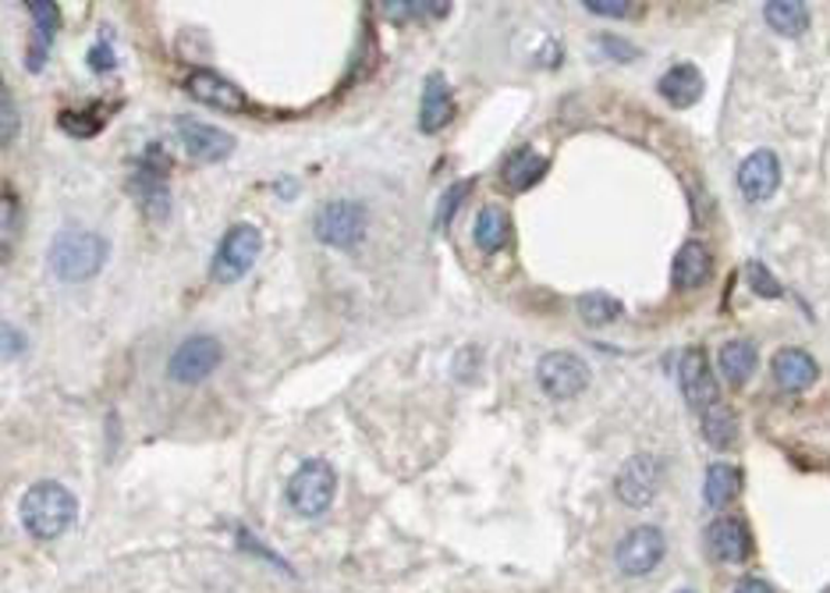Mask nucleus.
Here are the masks:
<instances>
[{"instance_id": "aec40b11", "label": "nucleus", "mask_w": 830, "mask_h": 593, "mask_svg": "<svg viewBox=\"0 0 830 593\" xmlns=\"http://www.w3.org/2000/svg\"><path fill=\"white\" fill-rule=\"evenodd\" d=\"M756 362H760V352L745 338H731L717 356V367L731 388H745L749 377L756 373Z\"/></svg>"}, {"instance_id": "bb28decb", "label": "nucleus", "mask_w": 830, "mask_h": 593, "mask_svg": "<svg viewBox=\"0 0 830 593\" xmlns=\"http://www.w3.org/2000/svg\"><path fill=\"white\" fill-rule=\"evenodd\" d=\"M29 11H32V18H36V29H40V47H32L29 71H40V68H43L47 43L53 40L57 26H61V11H57V4H50V0H40V4H29Z\"/></svg>"}, {"instance_id": "9b49d317", "label": "nucleus", "mask_w": 830, "mask_h": 593, "mask_svg": "<svg viewBox=\"0 0 830 593\" xmlns=\"http://www.w3.org/2000/svg\"><path fill=\"white\" fill-rule=\"evenodd\" d=\"M178 139L188 149V157L199 161V164H221L231 157V149H235V139H231L224 128H214V125L196 121V118L178 121Z\"/></svg>"}, {"instance_id": "20e7f679", "label": "nucleus", "mask_w": 830, "mask_h": 593, "mask_svg": "<svg viewBox=\"0 0 830 593\" xmlns=\"http://www.w3.org/2000/svg\"><path fill=\"white\" fill-rule=\"evenodd\" d=\"M260 253H263L260 227L256 224H235L221 239L217 253H214V266H209V271H214V281L231 284V281L245 278L248 271H253V263L260 260Z\"/></svg>"}, {"instance_id": "0eeeda50", "label": "nucleus", "mask_w": 830, "mask_h": 593, "mask_svg": "<svg viewBox=\"0 0 830 593\" xmlns=\"http://www.w3.org/2000/svg\"><path fill=\"white\" fill-rule=\"evenodd\" d=\"M365 227H370V217H365V206L355 200H334L326 203L316 214V239L323 245L334 249H355L365 239Z\"/></svg>"}, {"instance_id": "7c9ffc66", "label": "nucleus", "mask_w": 830, "mask_h": 593, "mask_svg": "<svg viewBox=\"0 0 830 593\" xmlns=\"http://www.w3.org/2000/svg\"><path fill=\"white\" fill-rule=\"evenodd\" d=\"M466 193H469V182H461V185H451L448 188V196H443V206H440V217H437V227H448V221H451V214H455V206L466 200Z\"/></svg>"}, {"instance_id": "7ed1b4c3", "label": "nucleus", "mask_w": 830, "mask_h": 593, "mask_svg": "<svg viewBox=\"0 0 830 593\" xmlns=\"http://www.w3.org/2000/svg\"><path fill=\"white\" fill-rule=\"evenodd\" d=\"M338 494V473L323 458H305L295 469L292 484H287V505H292L302 519H316L334 505Z\"/></svg>"}, {"instance_id": "6e6552de", "label": "nucleus", "mask_w": 830, "mask_h": 593, "mask_svg": "<svg viewBox=\"0 0 830 593\" xmlns=\"http://www.w3.org/2000/svg\"><path fill=\"white\" fill-rule=\"evenodd\" d=\"M221 359H224V349H221L217 338L192 334V338L182 341L175 352H170L167 377L178 380V385H199V380H206L209 373L221 367Z\"/></svg>"}, {"instance_id": "f3484780", "label": "nucleus", "mask_w": 830, "mask_h": 593, "mask_svg": "<svg viewBox=\"0 0 830 593\" xmlns=\"http://www.w3.org/2000/svg\"><path fill=\"white\" fill-rule=\"evenodd\" d=\"M656 89H661V97L671 104V107H692L700 97H703V71L696 65H674L661 75V82H656Z\"/></svg>"}, {"instance_id": "c85d7f7f", "label": "nucleus", "mask_w": 830, "mask_h": 593, "mask_svg": "<svg viewBox=\"0 0 830 593\" xmlns=\"http://www.w3.org/2000/svg\"><path fill=\"white\" fill-rule=\"evenodd\" d=\"M61 128H68L75 139H89L104 128V118H89V114L68 110V114H61Z\"/></svg>"}, {"instance_id": "393cba45", "label": "nucleus", "mask_w": 830, "mask_h": 593, "mask_svg": "<svg viewBox=\"0 0 830 593\" xmlns=\"http://www.w3.org/2000/svg\"><path fill=\"white\" fill-rule=\"evenodd\" d=\"M703 437L713 445V448H731L739 441V416L731 412L728 406H710L703 412Z\"/></svg>"}, {"instance_id": "39448f33", "label": "nucleus", "mask_w": 830, "mask_h": 593, "mask_svg": "<svg viewBox=\"0 0 830 593\" xmlns=\"http://www.w3.org/2000/svg\"><path fill=\"white\" fill-rule=\"evenodd\" d=\"M536 380H539V388H544L547 398L568 401V398L583 395V391L589 388V367H586V359H583V356L557 349V352L539 356V362H536Z\"/></svg>"}, {"instance_id": "c756f323", "label": "nucleus", "mask_w": 830, "mask_h": 593, "mask_svg": "<svg viewBox=\"0 0 830 593\" xmlns=\"http://www.w3.org/2000/svg\"><path fill=\"white\" fill-rule=\"evenodd\" d=\"M14 136H18V107L4 86V93H0V143L8 146V143H14Z\"/></svg>"}, {"instance_id": "9d476101", "label": "nucleus", "mask_w": 830, "mask_h": 593, "mask_svg": "<svg viewBox=\"0 0 830 593\" xmlns=\"http://www.w3.org/2000/svg\"><path fill=\"white\" fill-rule=\"evenodd\" d=\"M739 193L749 200V203H766L770 196L778 193V185H781V161H778V153H770V149H756V153H749V157L742 161V167H739Z\"/></svg>"}, {"instance_id": "5701e85b", "label": "nucleus", "mask_w": 830, "mask_h": 593, "mask_svg": "<svg viewBox=\"0 0 830 593\" xmlns=\"http://www.w3.org/2000/svg\"><path fill=\"white\" fill-rule=\"evenodd\" d=\"M547 157H539L536 149H518L515 157L505 164V182H508V188H515V193H526V188H533L539 178L547 175Z\"/></svg>"}, {"instance_id": "f257e3e1", "label": "nucleus", "mask_w": 830, "mask_h": 593, "mask_svg": "<svg viewBox=\"0 0 830 593\" xmlns=\"http://www.w3.org/2000/svg\"><path fill=\"white\" fill-rule=\"evenodd\" d=\"M18 519H22L29 537L57 541L79 519V502H75V494L65 484L43 480L26 490L22 505H18Z\"/></svg>"}, {"instance_id": "b1692460", "label": "nucleus", "mask_w": 830, "mask_h": 593, "mask_svg": "<svg viewBox=\"0 0 830 593\" xmlns=\"http://www.w3.org/2000/svg\"><path fill=\"white\" fill-rule=\"evenodd\" d=\"M763 18L770 29L778 36H788V40H795L809 29V8L799 4V0H774V4L763 8Z\"/></svg>"}, {"instance_id": "4468645a", "label": "nucleus", "mask_w": 830, "mask_h": 593, "mask_svg": "<svg viewBox=\"0 0 830 593\" xmlns=\"http://www.w3.org/2000/svg\"><path fill=\"white\" fill-rule=\"evenodd\" d=\"M682 391L689 409H696L700 416L710 406H717V380H713V370L700 349H689L682 356Z\"/></svg>"}, {"instance_id": "412c9836", "label": "nucleus", "mask_w": 830, "mask_h": 593, "mask_svg": "<svg viewBox=\"0 0 830 593\" xmlns=\"http://www.w3.org/2000/svg\"><path fill=\"white\" fill-rule=\"evenodd\" d=\"M131 193H135V200H139V206L146 210L153 221H167V214H170V188H167L160 171H149V167L139 171V175L131 178Z\"/></svg>"}, {"instance_id": "f8f14e48", "label": "nucleus", "mask_w": 830, "mask_h": 593, "mask_svg": "<svg viewBox=\"0 0 830 593\" xmlns=\"http://www.w3.org/2000/svg\"><path fill=\"white\" fill-rule=\"evenodd\" d=\"M185 89H188L192 100H199V104L214 107V110H224V114H238V110L248 107L245 93L235 82H227L224 75H217V71H192L185 79Z\"/></svg>"}, {"instance_id": "473e14b6", "label": "nucleus", "mask_w": 830, "mask_h": 593, "mask_svg": "<svg viewBox=\"0 0 830 593\" xmlns=\"http://www.w3.org/2000/svg\"><path fill=\"white\" fill-rule=\"evenodd\" d=\"M114 65H118V57H114L107 47H92V50H89V68H92V71H110Z\"/></svg>"}, {"instance_id": "1a4fd4ad", "label": "nucleus", "mask_w": 830, "mask_h": 593, "mask_svg": "<svg viewBox=\"0 0 830 593\" xmlns=\"http://www.w3.org/2000/svg\"><path fill=\"white\" fill-rule=\"evenodd\" d=\"M667 537L656 526H635L628 529L614 547V562L625 576H650V572L664 562Z\"/></svg>"}, {"instance_id": "cd10ccee", "label": "nucleus", "mask_w": 830, "mask_h": 593, "mask_svg": "<svg viewBox=\"0 0 830 593\" xmlns=\"http://www.w3.org/2000/svg\"><path fill=\"white\" fill-rule=\"evenodd\" d=\"M745 278H749V289L756 292V295H763V299H778V295H781V284H778V278L770 274L763 263L752 260V263L745 266Z\"/></svg>"}, {"instance_id": "72a5a7b5", "label": "nucleus", "mask_w": 830, "mask_h": 593, "mask_svg": "<svg viewBox=\"0 0 830 593\" xmlns=\"http://www.w3.org/2000/svg\"><path fill=\"white\" fill-rule=\"evenodd\" d=\"M22 349H26V338L4 323V359H14V356L22 352Z\"/></svg>"}, {"instance_id": "a878e982", "label": "nucleus", "mask_w": 830, "mask_h": 593, "mask_svg": "<svg viewBox=\"0 0 830 593\" xmlns=\"http://www.w3.org/2000/svg\"><path fill=\"white\" fill-rule=\"evenodd\" d=\"M575 310H578V317L589 323V328H604V323L622 317V302H617L614 295H607V292H586V295L575 299Z\"/></svg>"}, {"instance_id": "2eb2a0df", "label": "nucleus", "mask_w": 830, "mask_h": 593, "mask_svg": "<svg viewBox=\"0 0 830 593\" xmlns=\"http://www.w3.org/2000/svg\"><path fill=\"white\" fill-rule=\"evenodd\" d=\"M817 377H820V367H817V359L809 356V352H802V349H781L774 356V380H778L784 391H791V395L809 391V388L817 385Z\"/></svg>"}, {"instance_id": "423d86ee", "label": "nucleus", "mask_w": 830, "mask_h": 593, "mask_svg": "<svg viewBox=\"0 0 830 593\" xmlns=\"http://www.w3.org/2000/svg\"><path fill=\"white\" fill-rule=\"evenodd\" d=\"M661 484H664V463L650 451H639L617 469L614 494H617V502L628 508H646L653 497L661 494Z\"/></svg>"}, {"instance_id": "2f4dec72", "label": "nucleus", "mask_w": 830, "mask_h": 593, "mask_svg": "<svg viewBox=\"0 0 830 593\" xmlns=\"http://www.w3.org/2000/svg\"><path fill=\"white\" fill-rule=\"evenodd\" d=\"M586 11L589 14H600V18H628L632 14V4H607V0H604V4H593V0H589Z\"/></svg>"}, {"instance_id": "dca6fc26", "label": "nucleus", "mask_w": 830, "mask_h": 593, "mask_svg": "<svg viewBox=\"0 0 830 593\" xmlns=\"http://www.w3.org/2000/svg\"><path fill=\"white\" fill-rule=\"evenodd\" d=\"M710 271H713V256L710 249L703 242H685L678 253H674V263H671V281L674 289H700V284L710 281Z\"/></svg>"}, {"instance_id": "c9c22d12", "label": "nucleus", "mask_w": 830, "mask_h": 593, "mask_svg": "<svg viewBox=\"0 0 830 593\" xmlns=\"http://www.w3.org/2000/svg\"><path fill=\"white\" fill-rule=\"evenodd\" d=\"M682 593H692V590H682Z\"/></svg>"}, {"instance_id": "a211bd4d", "label": "nucleus", "mask_w": 830, "mask_h": 593, "mask_svg": "<svg viewBox=\"0 0 830 593\" xmlns=\"http://www.w3.org/2000/svg\"><path fill=\"white\" fill-rule=\"evenodd\" d=\"M455 118V97L448 82H443V75H433V79L427 82V89H422V104H419V128L422 132H440L448 128Z\"/></svg>"}, {"instance_id": "6ab92c4d", "label": "nucleus", "mask_w": 830, "mask_h": 593, "mask_svg": "<svg viewBox=\"0 0 830 593\" xmlns=\"http://www.w3.org/2000/svg\"><path fill=\"white\" fill-rule=\"evenodd\" d=\"M472 242L482 249V253H500L508 242H511V214L505 206L497 203H487L476 214V224H472Z\"/></svg>"}, {"instance_id": "ddd939ff", "label": "nucleus", "mask_w": 830, "mask_h": 593, "mask_svg": "<svg viewBox=\"0 0 830 593\" xmlns=\"http://www.w3.org/2000/svg\"><path fill=\"white\" fill-rule=\"evenodd\" d=\"M706 541H710V551L728 565H745V558L752 554L749 526L739 515H717V519L706 526Z\"/></svg>"}, {"instance_id": "4be33fe9", "label": "nucleus", "mask_w": 830, "mask_h": 593, "mask_svg": "<svg viewBox=\"0 0 830 593\" xmlns=\"http://www.w3.org/2000/svg\"><path fill=\"white\" fill-rule=\"evenodd\" d=\"M742 494V469L731 463H713L703 480V497L710 508H724Z\"/></svg>"}, {"instance_id": "f03ea898", "label": "nucleus", "mask_w": 830, "mask_h": 593, "mask_svg": "<svg viewBox=\"0 0 830 593\" xmlns=\"http://www.w3.org/2000/svg\"><path fill=\"white\" fill-rule=\"evenodd\" d=\"M107 253H110V245L104 235L86 232V227H65V232L53 235L47 260H50L53 278L79 284V281H89L92 274H100Z\"/></svg>"}, {"instance_id": "f704fd0d", "label": "nucleus", "mask_w": 830, "mask_h": 593, "mask_svg": "<svg viewBox=\"0 0 830 593\" xmlns=\"http://www.w3.org/2000/svg\"><path fill=\"white\" fill-rule=\"evenodd\" d=\"M735 593H774V586L756 580V576H749V580H739L735 583Z\"/></svg>"}]
</instances>
